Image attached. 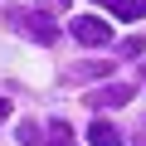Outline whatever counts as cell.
Listing matches in <instances>:
<instances>
[{
  "label": "cell",
  "instance_id": "1",
  "mask_svg": "<svg viewBox=\"0 0 146 146\" xmlns=\"http://www.w3.org/2000/svg\"><path fill=\"white\" fill-rule=\"evenodd\" d=\"M68 29H73V39H78V44H112V25L98 20V15H78V20H68Z\"/></svg>",
  "mask_w": 146,
  "mask_h": 146
},
{
  "label": "cell",
  "instance_id": "2",
  "mask_svg": "<svg viewBox=\"0 0 146 146\" xmlns=\"http://www.w3.org/2000/svg\"><path fill=\"white\" fill-rule=\"evenodd\" d=\"M10 20H15L29 39H39V44H54V39H58V29L49 25V15H25V10H10Z\"/></svg>",
  "mask_w": 146,
  "mask_h": 146
},
{
  "label": "cell",
  "instance_id": "3",
  "mask_svg": "<svg viewBox=\"0 0 146 146\" xmlns=\"http://www.w3.org/2000/svg\"><path fill=\"white\" fill-rule=\"evenodd\" d=\"M83 102H88L93 112H107V107H122V102H131V88H127V83H107V88L88 93Z\"/></svg>",
  "mask_w": 146,
  "mask_h": 146
},
{
  "label": "cell",
  "instance_id": "4",
  "mask_svg": "<svg viewBox=\"0 0 146 146\" xmlns=\"http://www.w3.org/2000/svg\"><path fill=\"white\" fill-rule=\"evenodd\" d=\"M93 5L112 10L117 20H146V0H93Z\"/></svg>",
  "mask_w": 146,
  "mask_h": 146
},
{
  "label": "cell",
  "instance_id": "5",
  "mask_svg": "<svg viewBox=\"0 0 146 146\" xmlns=\"http://www.w3.org/2000/svg\"><path fill=\"white\" fill-rule=\"evenodd\" d=\"M88 141H93V146H122V131H117L112 122H102V117H98V122L88 127Z\"/></svg>",
  "mask_w": 146,
  "mask_h": 146
},
{
  "label": "cell",
  "instance_id": "6",
  "mask_svg": "<svg viewBox=\"0 0 146 146\" xmlns=\"http://www.w3.org/2000/svg\"><path fill=\"white\" fill-rule=\"evenodd\" d=\"M44 136H49V141H39V146H73V127H68L63 117H54V122L44 127Z\"/></svg>",
  "mask_w": 146,
  "mask_h": 146
},
{
  "label": "cell",
  "instance_id": "7",
  "mask_svg": "<svg viewBox=\"0 0 146 146\" xmlns=\"http://www.w3.org/2000/svg\"><path fill=\"white\" fill-rule=\"evenodd\" d=\"M20 141H25V146H39V141H44V127H39V122H20Z\"/></svg>",
  "mask_w": 146,
  "mask_h": 146
},
{
  "label": "cell",
  "instance_id": "8",
  "mask_svg": "<svg viewBox=\"0 0 146 146\" xmlns=\"http://www.w3.org/2000/svg\"><path fill=\"white\" fill-rule=\"evenodd\" d=\"M117 49H122V54H127V58H136V54H146V39H136V34H131V39H122V44H117Z\"/></svg>",
  "mask_w": 146,
  "mask_h": 146
},
{
  "label": "cell",
  "instance_id": "9",
  "mask_svg": "<svg viewBox=\"0 0 146 146\" xmlns=\"http://www.w3.org/2000/svg\"><path fill=\"white\" fill-rule=\"evenodd\" d=\"M102 68H107V63H78V68H73V78H98Z\"/></svg>",
  "mask_w": 146,
  "mask_h": 146
},
{
  "label": "cell",
  "instance_id": "10",
  "mask_svg": "<svg viewBox=\"0 0 146 146\" xmlns=\"http://www.w3.org/2000/svg\"><path fill=\"white\" fill-rule=\"evenodd\" d=\"M44 10H68V0H39Z\"/></svg>",
  "mask_w": 146,
  "mask_h": 146
},
{
  "label": "cell",
  "instance_id": "11",
  "mask_svg": "<svg viewBox=\"0 0 146 146\" xmlns=\"http://www.w3.org/2000/svg\"><path fill=\"white\" fill-rule=\"evenodd\" d=\"M5 117H10V102H5V98H0V122H5Z\"/></svg>",
  "mask_w": 146,
  "mask_h": 146
},
{
  "label": "cell",
  "instance_id": "12",
  "mask_svg": "<svg viewBox=\"0 0 146 146\" xmlns=\"http://www.w3.org/2000/svg\"><path fill=\"white\" fill-rule=\"evenodd\" d=\"M141 78H146V63H141Z\"/></svg>",
  "mask_w": 146,
  "mask_h": 146
},
{
  "label": "cell",
  "instance_id": "13",
  "mask_svg": "<svg viewBox=\"0 0 146 146\" xmlns=\"http://www.w3.org/2000/svg\"><path fill=\"white\" fill-rule=\"evenodd\" d=\"M141 141H146V127H141Z\"/></svg>",
  "mask_w": 146,
  "mask_h": 146
}]
</instances>
